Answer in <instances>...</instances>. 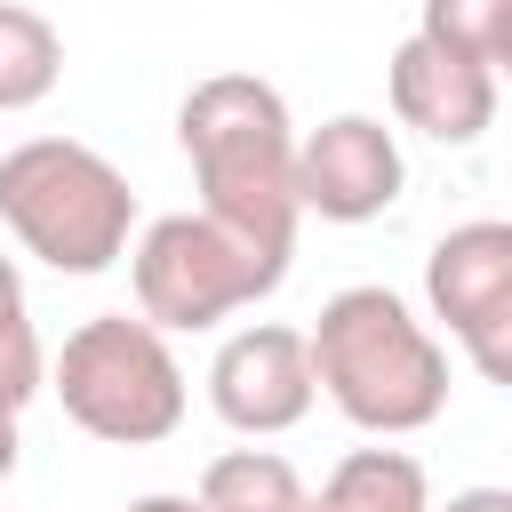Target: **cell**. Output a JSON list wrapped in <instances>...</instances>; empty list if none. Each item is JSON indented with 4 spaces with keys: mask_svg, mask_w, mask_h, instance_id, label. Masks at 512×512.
Segmentation results:
<instances>
[{
    "mask_svg": "<svg viewBox=\"0 0 512 512\" xmlns=\"http://www.w3.org/2000/svg\"><path fill=\"white\" fill-rule=\"evenodd\" d=\"M304 344H312V384L368 440H408V432L440 424V408H448V352L408 312L400 288H384V280L336 288L320 304V320L304 328Z\"/></svg>",
    "mask_w": 512,
    "mask_h": 512,
    "instance_id": "7a4b0ae2",
    "label": "cell"
},
{
    "mask_svg": "<svg viewBox=\"0 0 512 512\" xmlns=\"http://www.w3.org/2000/svg\"><path fill=\"white\" fill-rule=\"evenodd\" d=\"M464 360L480 368V384L512 392V312H496L488 328H472V336H464Z\"/></svg>",
    "mask_w": 512,
    "mask_h": 512,
    "instance_id": "9a60e30c",
    "label": "cell"
},
{
    "mask_svg": "<svg viewBox=\"0 0 512 512\" xmlns=\"http://www.w3.org/2000/svg\"><path fill=\"white\" fill-rule=\"evenodd\" d=\"M424 304L456 344L472 328H488L496 312H512V224L504 216L448 224L424 256Z\"/></svg>",
    "mask_w": 512,
    "mask_h": 512,
    "instance_id": "9c48e42d",
    "label": "cell"
},
{
    "mask_svg": "<svg viewBox=\"0 0 512 512\" xmlns=\"http://www.w3.org/2000/svg\"><path fill=\"white\" fill-rule=\"evenodd\" d=\"M128 512H200V496H176V488H152V496H136Z\"/></svg>",
    "mask_w": 512,
    "mask_h": 512,
    "instance_id": "ac0fdd59",
    "label": "cell"
},
{
    "mask_svg": "<svg viewBox=\"0 0 512 512\" xmlns=\"http://www.w3.org/2000/svg\"><path fill=\"white\" fill-rule=\"evenodd\" d=\"M0 224L48 272L96 280L136 240V192L80 136H24L0 152Z\"/></svg>",
    "mask_w": 512,
    "mask_h": 512,
    "instance_id": "3957f363",
    "label": "cell"
},
{
    "mask_svg": "<svg viewBox=\"0 0 512 512\" xmlns=\"http://www.w3.org/2000/svg\"><path fill=\"white\" fill-rule=\"evenodd\" d=\"M24 464V432H16V408H0V480Z\"/></svg>",
    "mask_w": 512,
    "mask_h": 512,
    "instance_id": "e0dca14e",
    "label": "cell"
},
{
    "mask_svg": "<svg viewBox=\"0 0 512 512\" xmlns=\"http://www.w3.org/2000/svg\"><path fill=\"white\" fill-rule=\"evenodd\" d=\"M408 192L400 136L376 112H336L312 136H296V200L320 224H376Z\"/></svg>",
    "mask_w": 512,
    "mask_h": 512,
    "instance_id": "52a82bcc",
    "label": "cell"
},
{
    "mask_svg": "<svg viewBox=\"0 0 512 512\" xmlns=\"http://www.w3.org/2000/svg\"><path fill=\"white\" fill-rule=\"evenodd\" d=\"M48 392V352H40V328L24 304H0V408L24 416V400Z\"/></svg>",
    "mask_w": 512,
    "mask_h": 512,
    "instance_id": "5bb4252c",
    "label": "cell"
},
{
    "mask_svg": "<svg viewBox=\"0 0 512 512\" xmlns=\"http://www.w3.org/2000/svg\"><path fill=\"white\" fill-rule=\"evenodd\" d=\"M384 88H392V120L432 136V144H472L496 128V72L464 48H440L424 32H408L384 64Z\"/></svg>",
    "mask_w": 512,
    "mask_h": 512,
    "instance_id": "ba28073f",
    "label": "cell"
},
{
    "mask_svg": "<svg viewBox=\"0 0 512 512\" xmlns=\"http://www.w3.org/2000/svg\"><path fill=\"white\" fill-rule=\"evenodd\" d=\"M432 512H512V488H456V496L432 504Z\"/></svg>",
    "mask_w": 512,
    "mask_h": 512,
    "instance_id": "2e32d148",
    "label": "cell"
},
{
    "mask_svg": "<svg viewBox=\"0 0 512 512\" xmlns=\"http://www.w3.org/2000/svg\"><path fill=\"white\" fill-rule=\"evenodd\" d=\"M288 280V256L232 232L224 216L208 208H176V216H152L136 240H128V288H136V312L168 336L184 328H216L248 304H264L272 288Z\"/></svg>",
    "mask_w": 512,
    "mask_h": 512,
    "instance_id": "5b68a950",
    "label": "cell"
},
{
    "mask_svg": "<svg viewBox=\"0 0 512 512\" xmlns=\"http://www.w3.org/2000/svg\"><path fill=\"white\" fill-rule=\"evenodd\" d=\"M320 384H312V344L288 320H248L216 344L208 360V408L240 432V440H272L296 432L312 416Z\"/></svg>",
    "mask_w": 512,
    "mask_h": 512,
    "instance_id": "8992f818",
    "label": "cell"
},
{
    "mask_svg": "<svg viewBox=\"0 0 512 512\" xmlns=\"http://www.w3.org/2000/svg\"><path fill=\"white\" fill-rule=\"evenodd\" d=\"M488 72L512 80V16H504V32H496V48H488Z\"/></svg>",
    "mask_w": 512,
    "mask_h": 512,
    "instance_id": "d6986e66",
    "label": "cell"
},
{
    "mask_svg": "<svg viewBox=\"0 0 512 512\" xmlns=\"http://www.w3.org/2000/svg\"><path fill=\"white\" fill-rule=\"evenodd\" d=\"M304 512H432V480L408 448H352L320 488H304Z\"/></svg>",
    "mask_w": 512,
    "mask_h": 512,
    "instance_id": "30bf717a",
    "label": "cell"
},
{
    "mask_svg": "<svg viewBox=\"0 0 512 512\" xmlns=\"http://www.w3.org/2000/svg\"><path fill=\"white\" fill-rule=\"evenodd\" d=\"M200 512H304V472L280 448H224L200 464Z\"/></svg>",
    "mask_w": 512,
    "mask_h": 512,
    "instance_id": "8fae6325",
    "label": "cell"
},
{
    "mask_svg": "<svg viewBox=\"0 0 512 512\" xmlns=\"http://www.w3.org/2000/svg\"><path fill=\"white\" fill-rule=\"evenodd\" d=\"M176 144L192 160V184H200V208L224 216L232 232L296 256V224H304V200H296V120H288V96L256 72H208L184 88L176 104Z\"/></svg>",
    "mask_w": 512,
    "mask_h": 512,
    "instance_id": "6da1fadb",
    "label": "cell"
},
{
    "mask_svg": "<svg viewBox=\"0 0 512 512\" xmlns=\"http://www.w3.org/2000/svg\"><path fill=\"white\" fill-rule=\"evenodd\" d=\"M64 80V32L24 8V0H0V112H32L48 104Z\"/></svg>",
    "mask_w": 512,
    "mask_h": 512,
    "instance_id": "7c38bea8",
    "label": "cell"
},
{
    "mask_svg": "<svg viewBox=\"0 0 512 512\" xmlns=\"http://www.w3.org/2000/svg\"><path fill=\"white\" fill-rule=\"evenodd\" d=\"M48 392L64 400V416L88 440H112V448H152L192 408L184 368L168 352V328H152L144 312H96V320H80L56 344V360H48Z\"/></svg>",
    "mask_w": 512,
    "mask_h": 512,
    "instance_id": "277c9868",
    "label": "cell"
},
{
    "mask_svg": "<svg viewBox=\"0 0 512 512\" xmlns=\"http://www.w3.org/2000/svg\"><path fill=\"white\" fill-rule=\"evenodd\" d=\"M0 304H24V272H16L8 248H0Z\"/></svg>",
    "mask_w": 512,
    "mask_h": 512,
    "instance_id": "ffe728a7",
    "label": "cell"
},
{
    "mask_svg": "<svg viewBox=\"0 0 512 512\" xmlns=\"http://www.w3.org/2000/svg\"><path fill=\"white\" fill-rule=\"evenodd\" d=\"M504 16H512V0H416V32L440 40V48H464V56H480V64H488Z\"/></svg>",
    "mask_w": 512,
    "mask_h": 512,
    "instance_id": "4fadbf2b",
    "label": "cell"
}]
</instances>
